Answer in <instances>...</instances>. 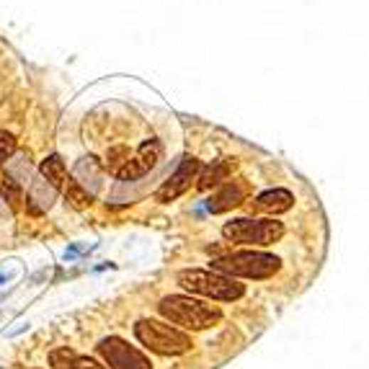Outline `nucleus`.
<instances>
[{
  "label": "nucleus",
  "instance_id": "obj_1",
  "mask_svg": "<svg viewBox=\"0 0 369 369\" xmlns=\"http://www.w3.org/2000/svg\"><path fill=\"white\" fill-rule=\"evenodd\" d=\"M292 217H232L223 225V240L237 248H272L289 235Z\"/></svg>",
  "mask_w": 369,
  "mask_h": 369
},
{
  "label": "nucleus",
  "instance_id": "obj_2",
  "mask_svg": "<svg viewBox=\"0 0 369 369\" xmlns=\"http://www.w3.org/2000/svg\"><path fill=\"white\" fill-rule=\"evenodd\" d=\"M212 269L220 274H228L232 279H251V282H269L277 274H282L284 261L277 253L256 251V248H240L228 251L212 258Z\"/></svg>",
  "mask_w": 369,
  "mask_h": 369
},
{
  "label": "nucleus",
  "instance_id": "obj_3",
  "mask_svg": "<svg viewBox=\"0 0 369 369\" xmlns=\"http://www.w3.org/2000/svg\"><path fill=\"white\" fill-rule=\"evenodd\" d=\"M158 313L163 321L176 328H186V331H207L223 321V310L217 305L191 297V294H171L163 297L158 305Z\"/></svg>",
  "mask_w": 369,
  "mask_h": 369
},
{
  "label": "nucleus",
  "instance_id": "obj_4",
  "mask_svg": "<svg viewBox=\"0 0 369 369\" xmlns=\"http://www.w3.org/2000/svg\"><path fill=\"white\" fill-rule=\"evenodd\" d=\"M176 282L188 294H196V297L212 302H235L245 297V284H240V279H232L228 274L215 272V269H183V272H178Z\"/></svg>",
  "mask_w": 369,
  "mask_h": 369
},
{
  "label": "nucleus",
  "instance_id": "obj_5",
  "mask_svg": "<svg viewBox=\"0 0 369 369\" xmlns=\"http://www.w3.org/2000/svg\"><path fill=\"white\" fill-rule=\"evenodd\" d=\"M134 336H137V341L145 348H150V351L163 354V356L186 354L188 348L194 346V343H191V336L183 333L181 328L171 326V323L166 321H155V318H142V321H137Z\"/></svg>",
  "mask_w": 369,
  "mask_h": 369
},
{
  "label": "nucleus",
  "instance_id": "obj_6",
  "mask_svg": "<svg viewBox=\"0 0 369 369\" xmlns=\"http://www.w3.org/2000/svg\"><path fill=\"white\" fill-rule=\"evenodd\" d=\"M163 161V142L161 139H145L142 145H139V150L134 155H129V161L124 163V166L119 168V183H137L142 181V178H147V176L153 173L155 168L161 166Z\"/></svg>",
  "mask_w": 369,
  "mask_h": 369
},
{
  "label": "nucleus",
  "instance_id": "obj_7",
  "mask_svg": "<svg viewBox=\"0 0 369 369\" xmlns=\"http://www.w3.org/2000/svg\"><path fill=\"white\" fill-rule=\"evenodd\" d=\"M98 354L104 356L109 369H153L150 359L139 348L129 346L119 336H109V338H104V341L98 343Z\"/></svg>",
  "mask_w": 369,
  "mask_h": 369
},
{
  "label": "nucleus",
  "instance_id": "obj_8",
  "mask_svg": "<svg viewBox=\"0 0 369 369\" xmlns=\"http://www.w3.org/2000/svg\"><path fill=\"white\" fill-rule=\"evenodd\" d=\"M199 166H202V161H199V158H194V155H186V158H181L173 173L168 176L166 181L161 183V188L155 191V199L166 204V202H173V199H178L181 194H186L188 188H191V181H194L196 173H199Z\"/></svg>",
  "mask_w": 369,
  "mask_h": 369
},
{
  "label": "nucleus",
  "instance_id": "obj_9",
  "mask_svg": "<svg viewBox=\"0 0 369 369\" xmlns=\"http://www.w3.org/2000/svg\"><path fill=\"white\" fill-rule=\"evenodd\" d=\"M63 188L52 183L49 178H44L42 173L34 176L31 181H28V194H26V209L31 215H44L52 209V204L57 202V194H60Z\"/></svg>",
  "mask_w": 369,
  "mask_h": 369
},
{
  "label": "nucleus",
  "instance_id": "obj_10",
  "mask_svg": "<svg viewBox=\"0 0 369 369\" xmlns=\"http://www.w3.org/2000/svg\"><path fill=\"white\" fill-rule=\"evenodd\" d=\"M70 178L75 183H80L91 196H96L98 191H101V186H104V166H101L93 155H85V158H80V161L75 163Z\"/></svg>",
  "mask_w": 369,
  "mask_h": 369
},
{
  "label": "nucleus",
  "instance_id": "obj_11",
  "mask_svg": "<svg viewBox=\"0 0 369 369\" xmlns=\"http://www.w3.org/2000/svg\"><path fill=\"white\" fill-rule=\"evenodd\" d=\"M6 176H11L14 181H18L21 186H26L28 178H31V163H28L26 155H18V158H8L6 161Z\"/></svg>",
  "mask_w": 369,
  "mask_h": 369
},
{
  "label": "nucleus",
  "instance_id": "obj_12",
  "mask_svg": "<svg viewBox=\"0 0 369 369\" xmlns=\"http://www.w3.org/2000/svg\"><path fill=\"white\" fill-rule=\"evenodd\" d=\"M39 173H42L44 178H49L52 183H57L60 188H63L65 178H68V171H65V163L60 155H49L47 161L42 163V168H39Z\"/></svg>",
  "mask_w": 369,
  "mask_h": 369
},
{
  "label": "nucleus",
  "instance_id": "obj_13",
  "mask_svg": "<svg viewBox=\"0 0 369 369\" xmlns=\"http://www.w3.org/2000/svg\"><path fill=\"white\" fill-rule=\"evenodd\" d=\"M63 188H65V196H68V202H70V207L73 209H85L88 204L93 202V196L88 194L80 183L73 181V178H65Z\"/></svg>",
  "mask_w": 369,
  "mask_h": 369
},
{
  "label": "nucleus",
  "instance_id": "obj_14",
  "mask_svg": "<svg viewBox=\"0 0 369 369\" xmlns=\"http://www.w3.org/2000/svg\"><path fill=\"white\" fill-rule=\"evenodd\" d=\"M0 196L6 199L11 207H18V202H21L23 196V186L18 181H14L11 176L3 173V183H0Z\"/></svg>",
  "mask_w": 369,
  "mask_h": 369
},
{
  "label": "nucleus",
  "instance_id": "obj_15",
  "mask_svg": "<svg viewBox=\"0 0 369 369\" xmlns=\"http://www.w3.org/2000/svg\"><path fill=\"white\" fill-rule=\"evenodd\" d=\"M75 351L73 348H55L52 354H49V364H52V369H73V364H75Z\"/></svg>",
  "mask_w": 369,
  "mask_h": 369
},
{
  "label": "nucleus",
  "instance_id": "obj_16",
  "mask_svg": "<svg viewBox=\"0 0 369 369\" xmlns=\"http://www.w3.org/2000/svg\"><path fill=\"white\" fill-rule=\"evenodd\" d=\"M129 161V150H127V147H112V150H109V155H106V168H109V171H112L114 176L119 173V168L124 166V163Z\"/></svg>",
  "mask_w": 369,
  "mask_h": 369
},
{
  "label": "nucleus",
  "instance_id": "obj_17",
  "mask_svg": "<svg viewBox=\"0 0 369 369\" xmlns=\"http://www.w3.org/2000/svg\"><path fill=\"white\" fill-rule=\"evenodd\" d=\"M16 155V137L0 129V166H6L8 158Z\"/></svg>",
  "mask_w": 369,
  "mask_h": 369
},
{
  "label": "nucleus",
  "instance_id": "obj_18",
  "mask_svg": "<svg viewBox=\"0 0 369 369\" xmlns=\"http://www.w3.org/2000/svg\"><path fill=\"white\" fill-rule=\"evenodd\" d=\"M73 369H109V367H104V364L96 362V359H91V356H75Z\"/></svg>",
  "mask_w": 369,
  "mask_h": 369
}]
</instances>
